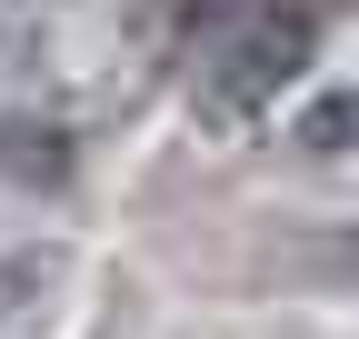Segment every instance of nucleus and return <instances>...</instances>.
<instances>
[{"instance_id":"2","label":"nucleus","mask_w":359,"mask_h":339,"mask_svg":"<svg viewBox=\"0 0 359 339\" xmlns=\"http://www.w3.org/2000/svg\"><path fill=\"white\" fill-rule=\"evenodd\" d=\"M0 170H11L20 190H60V180H70L60 120H0Z\"/></svg>"},{"instance_id":"1","label":"nucleus","mask_w":359,"mask_h":339,"mask_svg":"<svg viewBox=\"0 0 359 339\" xmlns=\"http://www.w3.org/2000/svg\"><path fill=\"white\" fill-rule=\"evenodd\" d=\"M309 50H320V11L269 0V11H250V20L200 60V100H210L219 120H240V110H259L269 90H290V80L309 70Z\"/></svg>"},{"instance_id":"3","label":"nucleus","mask_w":359,"mask_h":339,"mask_svg":"<svg viewBox=\"0 0 359 339\" xmlns=\"http://www.w3.org/2000/svg\"><path fill=\"white\" fill-rule=\"evenodd\" d=\"M50 289H60V249H50V240H40V249H11V260H0V329L30 319Z\"/></svg>"},{"instance_id":"4","label":"nucleus","mask_w":359,"mask_h":339,"mask_svg":"<svg viewBox=\"0 0 359 339\" xmlns=\"http://www.w3.org/2000/svg\"><path fill=\"white\" fill-rule=\"evenodd\" d=\"M299 150H309V160L349 150V100H320V110H309V120H299Z\"/></svg>"}]
</instances>
